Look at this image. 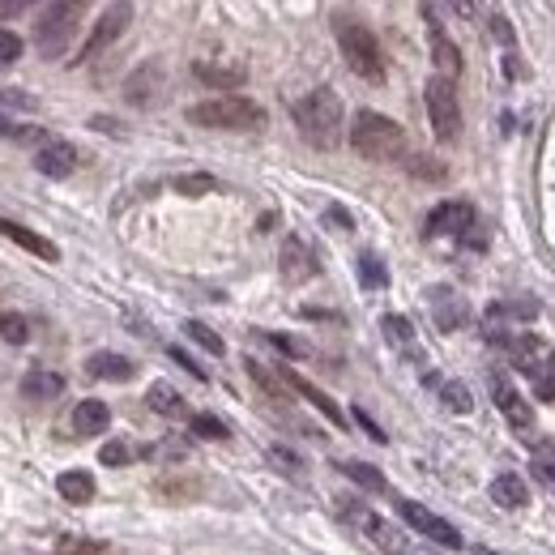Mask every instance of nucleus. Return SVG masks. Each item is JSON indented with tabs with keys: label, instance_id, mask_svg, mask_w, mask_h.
<instances>
[{
	"label": "nucleus",
	"instance_id": "nucleus-1",
	"mask_svg": "<svg viewBox=\"0 0 555 555\" xmlns=\"http://www.w3.org/2000/svg\"><path fill=\"white\" fill-rule=\"evenodd\" d=\"M291 120H295L299 138L308 141L312 150H338L343 145V125H347V107L330 86H321V90H308L304 99L291 103Z\"/></svg>",
	"mask_w": 555,
	"mask_h": 555
},
{
	"label": "nucleus",
	"instance_id": "nucleus-2",
	"mask_svg": "<svg viewBox=\"0 0 555 555\" xmlns=\"http://www.w3.org/2000/svg\"><path fill=\"white\" fill-rule=\"evenodd\" d=\"M350 145L359 158L367 163H402L406 158V129L385 116V112H354V125H350Z\"/></svg>",
	"mask_w": 555,
	"mask_h": 555
},
{
	"label": "nucleus",
	"instance_id": "nucleus-3",
	"mask_svg": "<svg viewBox=\"0 0 555 555\" xmlns=\"http://www.w3.org/2000/svg\"><path fill=\"white\" fill-rule=\"evenodd\" d=\"M189 125L218 129V133H257L266 129V107L253 103L248 94H218V99L189 107Z\"/></svg>",
	"mask_w": 555,
	"mask_h": 555
},
{
	"label": "nucleus",
	"instance_id": "nucleus-4",
	"mask_svg": "<svg viewBox=\"0 0 555 555\" xmlns=\"http://www.w3.org/2000/svg\"><path fill=\"white\" fill-rule=\"evenodd\" d=\"M334 39H338V52L347 61V69L363 81H385V52H380V39L359 22L338 13L334 17Z\"/></svg>",
	"mask_w": 555,
	"mask_h": 555
},
{
	"label": "nucleus",
	"instance_id": "nucleus-5",
	"mask_svg": "<svg viewBox=\"0 0 555 555\" xmlns=\"http://www.w3.org/2000/svg\"><path fill=\"white\" fill-rule=\"evenodd\" d=\"M77 30H81V4H48L43 17L35 22L30 39H35V48H39L43 61H61L73 48Z\"/></svg>",
	"mask_w": 555,
	"mask_h": 555
},
{
	"label": "nucleus",
	"instance_id": "nucleus-6",
	"mask_svg": "<svg viewBox=\"0 0 555 555\" xmlns=\"http://www.w3.org/2000/svg\"><path fill=\"white\" fill-rule=\"evenodd\" d=\"M423 103H427V120H431L436 141L453 145V141L462 138V103H457V86H453L449 77L436 73V77L423 86Z\"/></svg>",
	"mask_w": 555,
	"mask_h": 555
},
{
	"label": "nucleus",
	"instance_id": "nucleus-7",
	"mask_svg": "<svg viewBox=\"0 0 555 555\" xmlns=\"http://www.w3.org/2000/svg\"><path fill=\"white\" fill-rule=\"evenodd\" d=\"M338 513L347 517L350 526H359L380 552H389V555H406V534L398 530V526H389L380 513H372V508H363L359 500H350V495H338Z\"/></svg>",
	"mask_w": 555,
	"mask_h": 555
},
{
	"label": "nucleus",
	"instance_id": "nucleus-8",
	"mask_svg": "<svg viewBox=\"0 0 555 555\" xmlns=\"http://www.w3.org/2000/svg\"><path fill=\"white\" fill-rule=\"evenodd\" d=\"M398 513H402V521L423 534V539H431V543H440V547H449V552H462L466 547V539L457 534V526L453 521H444V517H436L431 508H423L418 500H398Z\"/></svg>",
	"mask_w": 555,
	"mask_h": 555
},
{
	"label": "nucleus",
	"instance_id": "nucleus-9",
	"mask_svg": "<svg viewBox=\"0 0 555 555\" xmlns=\"http://www.w3.org/2000/svg\"><path fill=\"white\" fill-rule=\"evenodd\" d=\"M423 304H427V312H431V321H436V330L440 334H457V330H466L470 325V304L453 291V286H427L423 291Z\"/></svg>",
	"mask_w": 555,
	"mask_h": 555
},
{
	"label": "nucleus",
	"instance_id": "nucleus-10",
	"mask_svg": "<svg viewBox=\"0 0 555 555\" xmlns=\"http://www.w3.org/2000/svg\"><path fill=\"white\" fill-rule=\"evenodd\" d=\"M129 22H133V4H112V9H103V17L94 22V30H90V39L81 43V52H77V65L81 61H94V56H103L125 30H129Z\"/></svg>",
	"mask_w": 555,
	"mask_h": 555
},
{
	"label": "nucleus",
	"instance_id": "nucleus-11",
	"mask_svg": "<svg viewBox=\"0 0 555 555\" xmlns=\"http://www.w3.org/2000/svg\"><path fill=\"white\" fill-rule=\"evenodd\" d=\"M475 231V206L470 202H440V206L427 214V222H423V235L427 240H440V235H449V240H466Z\"/></svg>",
	"mask_w": 555,
	"mask_h": 555
},
{
	"label": "nucleus",
	"instance_id": "nucleus-12",
	"mask_svg": "<svg viewBox=\"0 0 555 555\" xmlns=\"http://www.w3.org/2000/svg\"><path fill=\"white\" fill-rule=\"evenodd\" d=\"M278 270H282L286 286H304V282H312V278L321 274V261H317V253H312L308 240L286 235L282 240V253H278Z\"/></svg>",
	"mask_w": 555,
	"mask_h": 555
},
{
	"label": "nucleus",
	"instance_id": "nucleus-13",
	"mask_svg": "<svg viewBox=\"0 0 555 555\" xmlns=\"http://www.w3.org/2000/svg\"><path fill=\"white\" fill-rule=\"evenodd\" d=\"M77 167H81V154H77V145L65 138L43 141V145L35 150V171L48 176V180H69Z\"/></svg>",
	"mask_w": 555,
	"mask_h": 555
},
{
	"label": "nucleus",
	"instance_id": "nucleus-14",
	"mask_svg": "<svg viewBox=\"0 0 555 555\" xmlns=\"http://www.w3.org/2000/svg\"><path fill=\"white\" fill-rule=\"evenodd\" d=\"M163 90H167V69H163L158 61L138 65V69L129 73V81H125V99H129L133 107H154V103L163 99Z\"/></svg>",
	"mask_w": 555,
	"mask_h": 555
},
{
	"label": "nucleus",
	"instance_id": "nucleus-15",
	"mask_svg": "<svg viewBox=\"0 0 555 555\" xmlns=\"http://www.w3.org/2000/svg\"><path fill=\"white\" fill-rule=\"evenodd\" d=\"M487 380H491V398H495V411L508 418L513 427H530V423H534V411H530V402H526V398H521V393H517V389H513V385H508L500 372H491Z\"/></svg>",
	"mask_w": 555,
	"mask_h": 555
},
{
	"label": "nucleus",
	"instance_id": "nucleus-16",
	"mask_svg": "<svg viewBox=\"0 0 555 555\" xmlns=\"http://www.w3.org/2000/svg\"><path fill=\"white\" fill-rule=\"evenodd\" d=\"M86 372H90L94 380H112V385L138 380V363H133L129 354H116V350H94V354L86 359Z\"/></svg>",
	"mask_w": 555,
	"mask_h": 555
},
{
	"label": "nucleus",
	"instance_id": "nucleus-17",
	"mask_svg": "<svg viewBox=\"0 0 555 555\" xmlns=\"http://www.w3.org/2000/svg\"><path fill=\"white\" fill-rule=\"evenodd\" d=\"M282 380H286V385H291V389H295V393H299V398H304L308 406H317V411L330 418L334 427H343V423H347V415L338 411V402H334V398H330L325 389H317V385H312L308 376H299L295 367H286V363H282Z\"/></svg>",
	"mask_w": 555,
	"mask_h": 555
},
{
	"label": "nucleus",
	"instance_id": "nucleus-18",
	"mask_svg": "<svg viewBox=\"0 0 555 555\" xmlns=\"http://www.w3.org/2000/svg\"><path fill=\"white\" fill-rule=\"evenodd\" d=\"M495 347L508 350V363L517 367V372H530L534 376V367H539V338L534 334H500V330H491L487 334Z\"/></svg>",
	"mask_w": 555,
	"mask_h": 555
},
{
	"label": "nucleus",
	"instance_id": "nucleus-19",
	"mask_svg": "<svg viewBox=\"0 0 555 555\" xmlns=\"http://www.w3.org/2000/svg\"><path fill=\"white\" fill-rule=\"evenodd\" d=\"M0 235L13 240V244H22L26 253H35V257H43V261H61V248H56L48 235H39V231H30V227H22V222H13V218H0Z\"/></svg>",
	"mask_w": 555,
	"mask_h": 555
},
{
	"label": "nucleus",
	"instance_id": "nucleus-20",
	"mask_svg": "<svg viewBox=\"0 0 555 555\" xmlns=\"http://www.w3.org/2000/svg\"><path fill=\"white\" fill-rule=\"evenodd\" d=\"M112 427V406L99 402V398H81L73 406V431L77 436H103Z\"/></svg>",
	"mask_w": 555,
	"mask_h": 555
},
{
	"label": "nucleus",
	"instance_id": "nucleus-21",
	"mask_svg": "<svg viewBox=\"0 0 555 555\" xmlns=\"http://www.w3.org/2000/svg\"><path fill=\"white\" fill-rule=\"evenodd\" d=\"M17 389H22V398H30V402H52V398L65 393V376H61V372H48V367H30Z\"/></svg>",
	"mask_w": 555,
	"mask_h": 555
},
{
	"label": "nucleus",
	"instance_id": "nucleus-22",
	"mask_svg": "<svg viewBox=\"0 0 555 555\" xmlns=\"http://www.w3.org/2000/svg\"><path fill=\"white\" fill-rule=\"evenodd\" d=\"M145 402H150V411L163 418H193L189 411V402L180 398V389L176 385H167V380H154L150 389H145Z\"/></svg>",
	"mask_w": 555,
	"mask_h": 555
},
{
	"label": "nucleus",
	"instance_id": "nucleus-23",
	"mask_svg": "<svg viewBox=\"0 0 555 555\" xmlns=\"http://www.w3.org/2000/svg\"><path fill=\"white\" fill-rule=\"evenodd\" d=\"M431 61H436L440 77H449V81L462 73V52H457V43L444 35L440 22H431Z\"/></svg>",
	"mask_w": 555,
	"mask_h": 555
},
{
	"label": "nucleus",
	"instance_id": "nucleus-24",
	"mask_svg": "<svg viewBox=\"0 0 555 555\" xmlns=\"http://www.w3.org/2000/svg\"><path fill=\"white\" fill-rule=\"evenodd\" d=\"M380 330H385V343H389V347L402 350V354H411V359H418L415 325H411L402 312H385V317H380Z\"/></svg>",
	"mask_w": 555,
	"mask_h": 555
},
{
	"label": "nucleus",
	"instance_id": "nucleus-25",
	"mask_svg": "<svg viewBox=\"0 0 555 555\" xmlns=\"http://www.w3.org/2000/svg\"><path fill=\"white\" fill-rule=\"evenodd\" d=\"M56 491H61V500H69V504H90V500L99 495V483H94L90 470H65V475L56 479Z\"/></svg>",
	"mask_w": 555,
	"mask_h": 555
},
{
	"label": "nucleus",
	"instance_id": "nucleus-26",
	"mask_svg": "<svg viewBox=\"0 0 555 555\" xmlns=\"http://www.w3.org/2000/svg\"><path fill=\"white\" fill-rule=\"evenodd\" d=\"M193 73H197V81L218 86V90H235V86H244V77H248L244 65H209V61H197Z\"/></svg>",
	"mask_w": 555,
	"mask_h": 555
},
{
	"label": "nucleus",
	"instance_id": "nucleus-27",
	"mask_svg": "<svg viewBox=\"0 0 555 555\" xmlns=\"http://www.w3.org/2000/svg\"><path fill=\"white\" fill-rule=\"evenodd\" d=\"M354 274L363 282V291H389V266L367 248L354 257Z\"/></svg>",
	"mask_w": 555,
	"mask_h": 555
},
{
	"label": "nucleus",
	"instance_id": "nucleus-28",
	"mask_svg": "<svg viewBox=\"0 0 555 555\" xmlns=\"http://www.w3.org/2000/svg\"><path fill=\"white\" fill-rule=\"evenodd\" d=\"M491 500H495L500 508H526L530 491H526V483H521L517 475H500V479H491Z\"/></svg>",
	"mask_w": 555,
	"mask_h": 555
},
{
	"label": "nucleus",
	"instance_id": "nucleus-29",
	"mask_svg": "<svg viewBox=\"0 0 555 555\" xmlns=\"http://www.w3.org/2000/svg\"><path fill=\"white\" fill-rule=\"evenodd\" d=\"M334 466H338L354 487H363V491H389V479H385L376 466H367V462H334Z\"/></svg>",
	"mask_w": 555,
	"mask_h": 555
},
{
	"label": "nucleus",
	"instance_id": "nucleus-30",
	"mask_svg": "<svg viewBox=\"0 0 555 555\" xmlns=\"http://www.w3.org/2000/svg\"><path fill=\"white\" fill-rule=\"evenodd\" d=\"M534 321L539 317V304L534 299H495L491 308H487V321Z\"/></svg>",
	"mask_w": 555,
	"mask_h": 555
},
{
	"label": "nucleus",
	"instance_id": "nucleus-31",
	"mask_svg": "<svg viewBox=\"0 0 555 555\" xmlns=\"http://www.w3.org/2000/svg\"><path fill=\"white\" fill-rule=\"evenodd\" d=\"M436 393H440L444 411H453V415H470V411H475V398H470V389H466L462 380H440Z\"/></svg>",
	"mask_w": 555,
	"mask_h": 555
},
{
	"label": "nucleus",
	"instance_id": "nucleus-32",
	"mask_svg": "<svg viewBox=\"0 0 555 555\" xmlns=\"http://www.w3.org/2000/svg\"><path fill=\"white\" fill-rule=\"evenodd\" d=\"M180 197H206V193H218V180L206 176V171H189V176H176L171 184Z\"/></svg>",
	"mask_w": 555,
	"mask_h": 555
},
{
	"label": "nucleus",
	"instance_id": "nucleus-33",
	"mask_svg": "<svg viewBox=\"0 0 555 555\" xmlns=\"http://www.w3.org/2000/svg\"><path fill=\"white\" fill-rule=\"evenodd\" d=\"M184 338H189V343H197L202 350H209V354H227V343L209 330L206 321H184Z\"/></svg>",
	"mask_w": 555,
	"mask_h": 555
},
{
	"label": "nucleus",
	"instance_id": "nucleus-34",
	"mask_svg": "<svg viewBox=\"0 0 555 555\" xmlns=\"http://www.w3.org/2000/svg\"><path fill=\"white\" fill-rule=\"evenodd\" d=\"M534 398L539 402H555V350L534 367Z\"/></svg>",
	"mask_w": 555,
	"mask_h": 555
},
{
	"label": "nucleus",
	"instance_id": "nucleus-35",
	"mask_svg": "<svg viewBox=\"0 0 555 555\" xmlns=\"http://www.w3.org/2000/svg\"><path fill=\"white\" fill-rule=\"evenodd\" d=\"M0 107H9V112H30V116H35L43 103H39L35 94H26L22 86H9V90H0Z\"/></svg>",
	"mask_w": 555,
	"mask_h": 555
},
{
	"label": "nucleus",
	"instance_id": "nucleus-36",
	"mask_svg": "<svg viewBox=\"0 0 555 555\" xmlns=\"http://www.w3.org/2000/svg\"><path fill=\"white\" fill-rule=\"evenodd\" d=\"M193 431H197L202 440H231V427L218 415H193Z\"/></svg>",
	"mask_w": 555,
	"mask_h": 555
},
{
	"label": "nucleus",
	"instance_id": "nucleus-37",
	"mask_svg": "<svg viewBox=\"0 0 555 555\" xmlns=\"http://www.w3.org/2000/svg\"><path fill=\"white\" fill-rule=\"evenodd\" d=\"M0 338L13 343V347H26V343H30V325H26V317H0Z\"/></svg>",
	"mask_w": 555,
	"mask_h": 555
},
{
	"label": "nucleus",
	"instance_id": "nucleus-38",
	"mask_svg": "<svg viewBox=\"0 0 555 555\" xmlns=\"http://www.w3.org/2000/svg\"><path fill=\"white\" fill-rule=\"evenodd\" d=\"M99 462H103V466H112V470H120V466H129V462H133V449H129L125 440H107V444L99 449Z\"/></svg>",
	"mask_w": 555,
	"mask_h": 555
},
{
	"label": "nucleus",
	"instance_id": "nucleus-39",
	"mask_svg": "<svg viewBox=\"0 0 555 555\" xmlns=\"http://www.w3.org/2000/svg\"><path fill=\"white\" fill-rule=\"evenodd\" d=\"M0 138H13V141H52L43 129H30V125H17V120H9L4 112H0Z\"/></svg>",
	"mask_w": 555,
	"mask_h": 555
},
{
	"label": "nucleus",
	"instance_id": "nucleus-40",
	"mask_svg": "<svg viewBox=\"0 0 555 555\" xmlns=\"http://www.w3.org/2000/svg\"><path fill=\"white\" fill-rule=\"evenodd\" d=\"M22 52H26L22 35H13V30H4V26H0V69H4V65H17V61H22Z\"/></svg>",
	"mask_w": 555,
	"mask_h": 555
},
{
	"label": "nucleus",
	"instance_id": "nucleus-41",
	"mask_svg": "<svg viewBox=\"0 0 555 555\" xmlns=\"http://www.w3.org/2000/svg\"><path fill=\"white\" fill-rule=\"evenodd\" d=\"M270 462H274L282 475H291V479H304V462H299V453H291V449L274 444V449H270Z\"/></svg>",
	"mask_w": 555,
	"mask_h": 555
},
{
	"label": "nucleus",
	"instance_id": "nucleus-42",
	"mask_svg": "<svg viewBox=\"0 0 555 555\" xmlns=\"http://www.w3.org/2000/svg\"><path fill=\"white\" fill-rule=\"evenodd\" d=\"M406 167L415 171L418 180H444V176H449V171H444L440 163H431L427 154H415V158H406Z\"/></svg>",
	"mask_w": 555,
	"mask_h": 555
},
{
	"label": "nucleus",
	"instance_id": "nucleus-43",
	"mask_svg": "<svg viewBox=\"0 0 555 555\" xmlns=\"http://www.w3.org/2000/svg\"><path fill=\"white\" fill-rule=\"evenodd\" d=\"M321 222L330 227V231H354V218H350V209L347 206H325V214H321Z\"/></svg>",
	"mask_w": 555,
	"mask_h": 555
},
{
	"label": "nucleus",
	"instance_id": "nucleus-44",
	"mask_svg": "<svg viewBox=\"0 0 555 555\" xmlns=\"http://www.w3.org/2000/svg\"><path fill=\"white\" fill-rule=\"evenodd\" d=\"M350 418H354V423H359V427H363V431H367V436H372V440H376V444H389V436H385V431H380V423H376V418L367 415V411H363V406H354V411H350Z\"/></svg>",
	"mask_w": 555,
	"mask_h": 555
},
{
	"label": "nucleus",
	"instance_id": "nucleus-45",
	"mask_svg": "<svg viewBox=\"0 0 555 555\" xmlns=\"http://www.w3.org/2000/svg\"><path fill=\"white\" fill-rule=\"evenodd\" d=\"M266 338H270L282 354H291V359H304V354H308V347H304L299 338H286V334H266Z\"/></svg>",
	"mask_w": 555,
	"mask_h": 555
},
{
	"label": "nucleus",
	"instance_id": "nucleus-46",
	"mask_svg": "<svg viewBox=\"0 0 555 555\" xmlns=\"http://www.w3.org/2000/svg\"><path fill=\"white\" fill-rule=\"evenodd\" d=\"M167 354H171V359H176V363H180L184 372H193L197 380H209V376H206V367H197V359H193V354H184V350H180V347H171V350H167Z\"/></svg>",
	"mask_w": 555,
	"mask_h": 555
},
{
	"label": "nucleus",
	"instance_id": "nucleus-47",
	"mask_svg": "<svg viewBox=\"0 0 555 555\" xmlns=\"http://www.w3.org/2000/svg\"><path fill=\"white\" fill-rule=\"evenodd\" d=\"M90 129H99V133H107V138H125V129H116V120H112V116H94V120H90Z\"/></svg>",
	"mask_w": 555,
	"mask_h": 555
},
{
	"label": "nucleus",
	"instance_id": "nucleus-48",
	"mask_svg": "<svg viewBox=\"0 0 555 555\" xmlns=\"http://www.w3.org/2000/svg\"><path fill=\"white\" fill-rule=\"evenodd\" d=\"M491 35H495L500 43H513V26H508V17H491Z\"/></svg>",
	"mask_w": 555,
	"mask_h": 555
},
{
	"label": "nucleus",
	"instance_id": "nucleus-49",
	"mask_svg": "<svg viewBox=\"0 0 555 555\" xmlns=\"http://www.w3.org/2000/svg\"><path fill=\"white\" fill-rule=\"evenodd\" d=\"M534 475H539L543 483H552V487H555V462H534Z\"/></svg>",
	"mask_w": 555,
	"mask_h": 555
},
{
	"label": "nucleus",
	"instance_id": "nucleus-50",
	"mask_svg": "<svg viewBox=\"0 0 555 555\" xmlns=\"http://www.w3.org/2000/svg\"><path fill=\"white\" fill-rule=\"evenodd\" d=\"M308 321H338V312H325V308H299Z\"/></svg>",
	"mask_w": 555,
	"mask_h": 555
},
{
	"label": "nucleus",
	"instance_id": "nucleus-51",
	"mask_svg": "<svg viewBox=\"0 0 555 555\" xmlns=\"http://www.w3.org/2000/svg\"><path fill=\"white\" fill-rule=\"evenodd\" d=\"M22 9H26L22 0H13V4H0V17H13V13H22Z\"/></svg>",
	"mask_w": 555,
	"mask_h": 555
},
{
	"label": "nucleus",
	"instance_id": "nucleus-52",
	"mask_svg": "<svg viewBox=\"0 0 555 555\" xmlns=\"http://www.w3.org/2000/svg\"><path fill=\"white\" fill-rule=\"evenodd\" d=\"M0 317H4V312H0Z\"/></svg>",
	"mask_w": 555,
	"mask_h": 555
}]
</instances>
